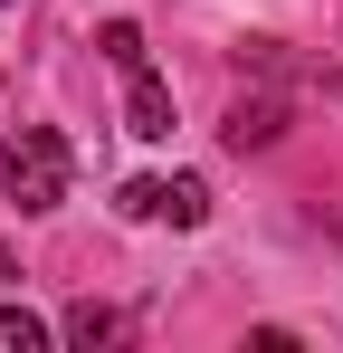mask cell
I'll return each mask as SVG.
<instances>
[{
    "label": "cell",
    "mask_w": 343,
    "mask_h": 353,
    "mask_svg": "<svg viewBox=\"0 0 343 353\" xmlns=\"http://www.w3.org/2000/svg\"><path fill=\"white\" fill-rule=\"evenodd\" d=\"M96 48H105V58H114V77H124V124H134L143 143H163V134H172V86L153 77V48H143V29H134V19H105V39H96Z\"/></svg>",
    "instance_id": "1"
},
{
    "label": "cell",
    "mask_w": 343,
    "mask_h": 353,
    "mask_svg": "<svg viewBox=\"0 0 343 353\" xmlns=\"http://www.w3.org/2000/svg\"><path fill=\"white\" fill-rule=\"evenodd\" d=\"M0 191H10L19 210H57V201H67V143H57L48 124L0 134Z\"/></svg>",
    "instance_id": "2"
},
{
    "label": "cell",
    "mask_w": 343,
    "mask_h": 353,
    "mask_svg": "<svg viewBox=\"0 0 343 353\" xmlns=\"http://www.w3.org/2000/svg\"><path fill=\"white\" fill-rule=\"evenodd\" d=\"M124 220H172V230H200V220H210V181H200V172L124 181Z\"/></svg>",
    "instance_id": "3"
},
{
    "label": "cell",
    "mask_w": 343,
    "mask_h": 353,
    "mask_svg": "<svg viewBox=\"0 0 343 353\" xmlns=\"http://www.w3.org/2000/svg\"><path fill=\"white\" fill-rule=\"evenodd\" d=\"M39 344H48V325L19 315V305H0V353H39Z\"/></svg>",
    "instance_id": "4"
},
{
    "label": "cell",
    "mask_w": 343,
    "mask_h": 353,
    "mask_svg": "<svg viewBox=\"0 0 343 353\" xmlns=\"http://www.w3.org/2000/svg\"><path fill=\"white\" fill-rule=\"evenodd\" d=\"M67 334L96 353V344H114V315H105V305H76V315H67Z\"/></svg>",
    "instance_id": "5"
},
{
    "label": "cell",
    "mask_w": 343,
    "mask_h": 353,
    "mask_svg": "<svg viewBox=\"0 0 343 353\" xmlns=\"http://www.w3.org/2000/svg\"><path fill=\"white\" fill-rule=\"evenodd\" d=\"M0 10H10V0H0Z\"/></svg>",
    "instance_id": "6"
}]
</instances>
